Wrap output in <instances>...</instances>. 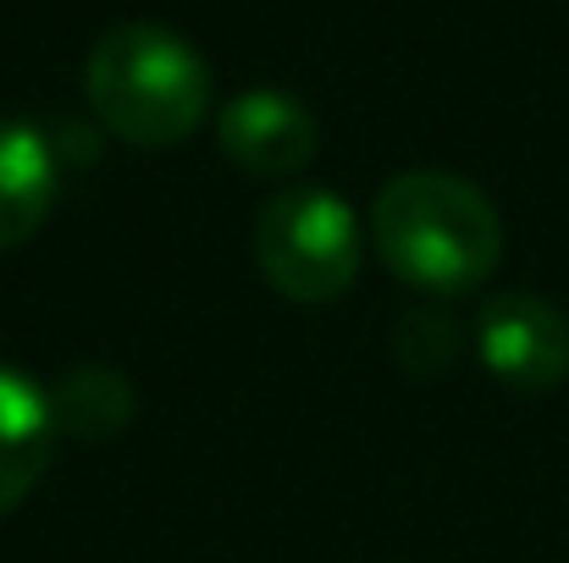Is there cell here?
<instances>
[{"label":"cell","mask_w":569,"mask_h":563,"mask_svg":"<svg viewBox=\"0 0 569 563\" xmlns=\"http://www.w3.org/2000/svg\"><path fill=\"white\" fill-rule=\"evenodd\" d=\"M476 360L509 392H553L569 381V315L542 293H503L476 315Z\"/></svg>","instance_id":"277c9868"},{"label":"cell","mask_w":569,"mask_h":563,"mask_svg":"<svg viewBox=\"0 0 569 563\" xmlns=\"http://www.w3.org/2000/svg\"><path fill=\"white\" fill-rule=\"evenodd\" d=\"M50 409H56V431L78 436V442H111L128 431L139 398L133 381L111 365H78L50 386Z\"/></svg>","instance_id":"ba28073f"},{"label":"cell","mask_w":569,"mask_h":563,"mask_svg":"<svg viewBox=\"0 0 569 563\" xmlns=\"http://www.w3.org/2000/svg\"><path fill=\"white\" fill-rule=\"evenodd\" d=\"M56 204V150L28 122H0V249L28 243Z\"/></svg>","instance_id":"52a82bcc"},{"label":"cell","mask_w":569,"mask_h":563,"mask_svg":"<svg viewBox=\"0 0 569 563\" xmlns=\"http://www.w3.org/2000/svg\"><path fill=\"white\" fill-rule=\"evenodd\" d=\"M56 436L61 431H56L50 392L22 371L0 365V514H11L39 486V475L50 470Z\"/></svg>","instance_id":"8992f818"},{"label":"cell","mask_w":569,"mask_h":563,"mask_svg":"<svg viewBox=\"0 0 569 563\" xmlns=\"http://www.w3.org/2000/svg\"><path fill=\"white\" fill-rule=\"evenodd\" d=\"M254 260L288 304H332L360 277V221L343 193L293 183L260 204Z\"/></svg>","instance_id":"3957f363"},{"label":"cell","mask_w":569,"mask_h":563,"mask_svg":"<svg viewBox=\"0 0 569 563\" xmlns=\"http://www.w3.org/2000/svg\"><path fill=\"white\" fill-rule=\"evenodd\" d=\"M392 360L409 375H437L459 360V326L453 315L426 299V304H409L398 321H392Z\"/></svg>","instance_id":"9c48e42d"},{"label":"cell","mask_w":569,"mask_h":563,"mask_svg":"<svg viewBox=\"0 0 569 563\" xmlns=\"http://www.w3.org/2000/svg\"><path fill=\"white\" fill-rule=\"evenodd\" d=\"M221 150L254 172V178H293L316 161L321 128L310 117V105L288 89H243L238 100H227L221 122H216Z\"/></svg>","instance_id":"5b68a950"},{"label":"cell","mask_w":569,"mask_h":563,"mask_svg":"<svg viewBox=\"0 0 569 563\" xmlns=\"http://www.w3.org/2000/svg\"><path fill=\"white\" fill-rule=\"evenodd\" d=\"M83 94L122 144L172 150L210 111V67L161 22H117L83 61Z\"/></svg>","instance_id":"7a4b0ae2"},{"label":"cell","mask_w":569,"mask_h":563,"mask_svg":"<svg viewBox=\"0 0 569 563\" xmlns=\"http://www.w3.org/2000/svg\"><path fill=\"white\" fill-rule=\"evenodd\" d=\"M381 265L426 299L481 288L503 260L498 204L453 172H398L371 204Z\"/></svg>","instance_id":"6da1fadb"}]
</instances>
